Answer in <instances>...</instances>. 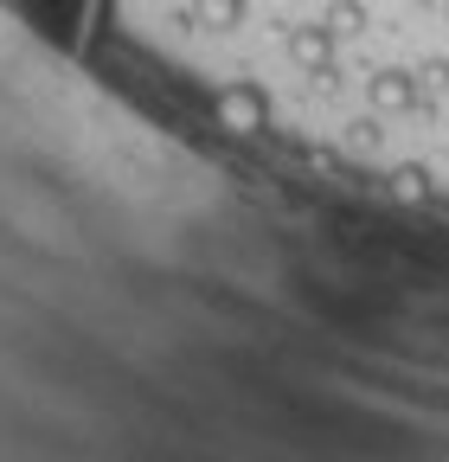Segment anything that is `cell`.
<instances>
[{
  "instance_id": "52a82bcc",
  "label": "cell",
  "mask_w": 449,
  "mask_h": 462,
  "mask_svg": "<svg viewBox=\"0 0 449 462\" xmlns=\"http://www.w3.org/2000/svg\"><path fill=\"white\" fill-rule=\"evenodd\" d=\"M379 135H385V129H379V116H360V123H347V142H353L360 154H372V148H379Z\"/></svg>"
},
{
  "instance_id": "3957f363",
  "label": "cell",
  "mask_w": 449,
  "mask_h": 462,
  "mask_svg": "<svg viewBox=\"0 0 449 462\" xmlns=\"http://www.w3.org/2000/svg\"><path fill=\"white\" fill-rule=\"evenodd\" d=\"M244 0H193L187 14H174V26H206V32H238L244 26Z\"/></svg>"
},
{
  "instance_id": "ba28073f",
  "label": "cell",
  "mask_w": 449,
  "mask_h": 462,
  "mask_svg": "<svg viewBox=\"0 0 449 462\" xmlns=\"http://www.w3.org/2000/svg\"><path fill=\"white\" fill-rule=\"evenodd\" d=\"M424 78H430L436 90H449V58H430V65H424Z\"/></svg>"
},
{
  "instance_id": "7a4b0ae2",
  "label": "cell",
  "mask_w": 449,
  "mask_h": 462,
  "mask_svg": "<svg viewBox=\"0 0 449 462\" xmlns=\"http://www.w3.org/2000/svg\"><path fill=\"white\" fill-rule=\"evenodd\" d=\"M218 123H224V129H263V123H270V97H263L257 84L218 90Z\"/></svg>"
},
{
  "instance_id": "9c48e42d",
  "label": "cell",
  "mask_w": 449,
  "mask_h": 462,
  "mask_svg": "<svg viewBox=\"0 0 449 462\" xmlns=\"http://www.w3.org/2000/svg\"><path fill=\"white\" fill-rule=\"evenodd\" d=\"M443 20H449V0H443Z\"/></svg>"
},
{
  "instance_id": "277c9868",
  "label": "cell",
  "mask_w": 449,
  "mask_h": 462,
  "mask_svg": "<svg viewBox=\"0 0 449 462\" xmlns=\"http://www.w3.org/2000/svg\"><path fill=\"white\" fill-rule=\"evenodd\" d=\"M289 58H296L302 71H327L334 65V32L327 26H296L289 32Z\"/></svg>"
},
{
  "instance_id": "5b68a950",
  "label": "cell",
  "mask_w": 449,
  "mask_h": 462,
  "mask_svg": "<svg viewBox=\"0 0 449 462\" xmlns=\"http://www.w3.org/2000/svg\"><path fill=\"white\" fill-rule=\"evenodd\" d=\"M321 26H327L334 39H360V32L372 26V14H366V0H327V14H321Z\"/></svg>"
},
{
  "instance_id": "8992f818",
  "label": "cell",
  "mask_w": 449,
  "mask_h": 462,
  "mask_svg": "<svg viewBox=\"0 0 449 462\" xmlns=\"http://www.w3.org/2000/svg\"><path fill=\"white\" fill-rule=\"evenodd\" d=\"M391 187H399V199H430V193H436V180H430V167H424V161H399Z\"/></svg>"
},
{
  "instance_id": "6da1fadb",
  "label": "cell",
  "mask_w": 449,
  "mask_h": 462,
  "mask_svg": "<svg viewBox=\"0 0 449 462\" xmlns=\"http://www.w3.org/2000/svg\"><path fill=\"white\" fill-rule=\"evenodd\" d=\"M366 103H372V116H405V109H417V78L385 65V71L366 78Z\"/></svg>"
}]
</instances>
